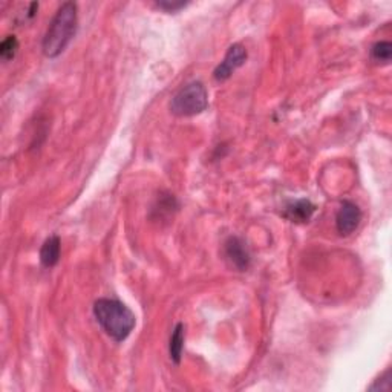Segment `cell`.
Here are the masks:
<instances>
[{"instance_id": "cell-8", "label": "cell", "mask_w": 392, "mask_h": 392, "mask_svg": "<svg viewBox=\"0 0 392 392\" xmlns=\"http://www.w3.org/2000/svg\"><path fill=\"white\" fill-rule=\"evenodd\" d=\"M60 238L59 236H51L48 238L45 244L42 245V250H40V262L46 268H52L59 263L60 261Z\"/></svg>"}, {"instance_id": "cell-7", "label": "cell", "mask_w": 392, "mask_h": 392, "mask_svg": "<svg viewBox=\"0 0 392 392\" xmlns=\"http://www.w3.org/2000/svg\"><path fill=\"white\" fill-rule=\"evenodd\" d=\"M316 212V205L308 199H299L286 205L285 216L293 222H308Z\"/></svg>"}, {"instance_id": "cell-12", "label": "cell", "mask_w": 392, "mask_h": 392, "mask_svg": "<svg viewBox=\"0 0 392 392\" xmlns=\"http://www.w3.org/2000/svg\"><path fill=\"white\" fill-rule=\"evenodd\" d=\"M157 5L161 8V10H166L169 13H175V11H178V10H181V8L186 6L187 3H182V2H158Z\"/></svg>"}, {"instance_id": "cell-4", "label": "cell", "mask_w": 392, "mask_h": 392, "mask_svg": "<svg viewBox=\"0 0 392 392\" xmlns=\"http://www.w3.org/2000/svg\"><path fill=\"white\" fill-rule=\"evenodd\" d=\"M245 60H247L245 48L239 43L231 45L228 48L226 57H224V60L216 66L213 72V77L216 82H226V80H228L238 68H241L244 65Z\"/></svg>"}, {"instance_id": "cell-2", "label": "cell", "mask_w": 392, "mask_h": 392, "mask_svg": "<svg viewBox=\"0 0 392 392\" xmlns=\"http://www.w3.org/2000/svg\"><path fill=\"white\" fill-rule=\"evenodd\" d=\"M95 321L110 339L123 342L133 331L137 319L123 302L117 299H99L94 303Z\"/></svg>"}, {"instance_id": "cell-5", "label": "cell", "mask_w": 392, "mask_h": 392, "mask_svg": "<svg viewBox=\"0 0 392 392\" xmlns=\"http://www.w3.org/2000/svg\"><path fill=\"white\" fill-rule=\"evenodd\" d=\"M224 253H226V258L231 263V267L238 268L239 271L249 270L252 263V254L241 238L230 236L226 244H224Z\"/></svg>"}, {"instance_id": "cell-11", "label": "cell", "mask_w": 392, "mask_h": 392, "mask_svg": "<svg viewBox=\"0 0 392 392\" xmlns=\"http://www.w3.org/2000/svg\"><path fill=\"white\" fill-rule=\"evenodd\" d=\"M17 51H19V42L14 36L5 37L3 42L0 43V57H2L5 61L13 60Z\"/></svg>"}, {"instance_id": "cell-6", "label": "cell", "mask_w": 392, "mask_h": 392, "mask_svg": "<svg viewBox=\"0 0 392 392\" xmlns=\"http://www.w3.org/2000/svg\"><path fill=\"white\" fill-rule=\"evenodd\" d=\"M362 221V212L358 205L351 201H343L335 216V227L340 235H351Z\"/></svg>"}, {"instance_id": "cell-10", "label": "cell", "mask_w": 392, "mask_h": 392, "mask_svg": "<svg viewBox=\"0 0 392 392\" xmlns=\"http://www.w3.org/2000/svg\"><path fill=\"white\" fill-rule=\"evenodd\" d=\"M371 55L375 61L379 63H389L391 57H392V45L391 42H386V40H383V42H377L371 50Z\"/></svg>"}, {"instance_id": "cell-1", "label": "cell", "mask_w": 392, "mask_h": 392, "mask_svg": "<svg viewBox=\"0 0 392 392\" xmlns=\"http://www.w3.org/2000/svg\"><path fill=\"white\" fill-rule=\"evenodd\" d=\"M77 5L74 2L63 3L55 13L43 37L42 50L46 57L55 59L66 50L77 33Z\"/></svg>"}, {"instance_id": "cell-3", "label": "cell", "mask_w": 392, "mask_h": 392, "mask_svg": "<svg viewBox=\"0 0 392 392\" xmlns=\"http://www.w3.org/2000/svg\"><path fill=\"white\" fill-rule=\"evenodd\" d=\"M209 106V94L201 82H191L172 99L170 110L177 117H194Z\"/></svg>"}, {"instance_id": "cell-9", "label": "cell", "mask_w": 392, "mask_h": 392, "mask_svg": "<svg viewBox=\"0 0 392 392\" xmlns=\"http://www.w3.org/2000/svg\"><path fill=\"white\" fill-rule=\"evenodd\" d=\"M184 351V325L177 324L173 328V333L170 335V343H169V354L173 363L180 365L181 357Z\"/></svg>"}]
</instances>
